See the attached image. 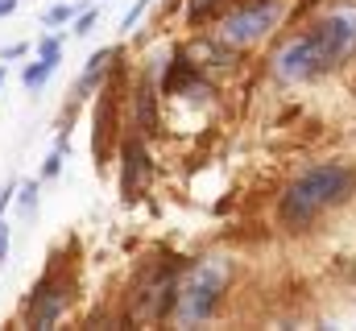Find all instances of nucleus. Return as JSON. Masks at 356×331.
<instances>
[{
	"label": "nucleus",
	"mask_w": 356,
	"mask_h": 331,
	"mask_svg": "<svg viewBox=\"0 0 356 331\" xmlns=\"http://www.w3.org/2000/svg\"><path fill=\"white\" fill-rule=\"evenodd\" d=\"M38 54H42L46 63H54V67H58V58H63V42H58V38H42Z\"/></svg>",
	"instance_id": "obj_12"
},
{
	"label": "nucleus",
	"mask_w": 356,
	"mask_h": 331,
	"mask_svg": "<svg viewBox=\"0 0 356 331\" xmlns=\"http://www.w3.org/2000/svg\"><path fill=\"white\" fill-rule=\"evenodd\" d=\"M348 58H356V8L344 4L336 13H327L311 33L290 38L277 50L273 71L286 83H302V79H319V75L344 67Z\"/></svg>",
	"instance_id": "obj_1"
},
{
	"label": "nucleus",
	"mask_w": 356,
	"mask_h": 331,
	"mask_svg": "<svg viewBox=\"0 0 356 331\" xmlns=\"http://www.w3.org/2000/svg\"><path fill=\"white\" fill-rule=\"evenodd\" d=\"M21 54H25V46H4V50H0V58H8V63L21 58Z\"/></svg>",
	"instance_id": "obj_20"
},
{
	"label": "nucleus",
	"mask_w": 356,
	"mask_h": 331,
	"mask_svg": "<svg viewBox=\"0 0 356 331\" xmlns=\"http://www.w3.org/2000/svg\"><path fill=\"white\" fill-rule=\"evenodd\" d=\"M95 17H99L95 8H88L83 17H75V29H71V33H79V38H83V33H91V25H95Z\"/></svg>",
	"instance_id": "obj_15"
},
{
	"label": "nucleus",
	"mask_w": 356,
	"mask_h": 331,
	"mask_svg": "<svg viewBox=\"0 0 356 331\" xmlns=\"http://www.w3.org/2000/svg\"><path fill=\"white\" fill-rule=\"evenodd\" d=\"M228 282H232V261L228 257H211V261L191 265L182 273V282H178L175 311L170 315H175L178 323H203L216 311V302L228 290Z\"/></svg>",
	"instance_id": "obj_3"
},
{
	"label": "nucleus",
	"mask_w": 356,
	"mask_h": 331,
	"mask_svg": "<svg viewBox=\"0 0 356 331\" xmlns=\"http://www.w3.org/2000/svg\"><path fill=\"white\" fill-rule=\"evenodd\" d=\"M4 257H8V224L0 220V265H4Z\"/></svg>",
	"instance_id": "obj_19"
},
{
	"label": "nucleus",
	"mask_w": 356,
	"mask_h": 331,
	"mask_svg": "<svg viewBox=\"0 0 356 331\" xmlns=\"http://www.w3.org/2000/svg\"><path fill=\"white\" fill-rule=\"evenodd\" d=\"M145 8H149V0H137V4H133V8L124 13V29H133V25H137V17H141Z\"/></svg>",
	"instance_id": "obj_18"
},
{
	"label": "nucleus",
	"mask_w": 356,
	"mask_h": 331,
	"mask_svg": "<svg viewBox=\"0 0 356 331\" xmlns=\"http://www.w3.org/2000/svg\"><path fill=\"white\" fill-rule=\"evenodd\" d=\"M50 75H54V63H46V58H42V63H33V67L25 71V87H29V91H38Z\"/></svg>",
	"instance_id": "obj_11"
},
{
	"label": "nucleus",
	"mask_w": 356,
	"mask_h": 331,
	"mask_svg": "<svg viewBox=\"0 0 356 331\" xmlns=\"http://www.w3.org/2000/svg\"><path fill=\"white\" fill-rule=\"evenodd\" d=\"M108 63H112V50H95V54L88 58V71H83V75H104Z\"/></svg>",
	"instance_id": "obj_13"
},
{
	"label": "nucleus",
	"mask_w": 356,
	"mask_h": 331,
	"mask_svg": "<svg viewBox=\"0 0 356 331\" xmlns=\"http://www.w3.org/2000/svg\"><path fill=\"white\" fill-rule=\"evenodd\" d=\"M13 8H17V0H0V17H8Z\"/></svg>",
	"instance_id": "obj_21"
},
{
	"label": "nucleus",
	"mask_w": 356,
	"mask_h": 331,
	"mask_svg": "<svg viewBox=\"0 0 356 331\" xmlns=\"http://www.w3.org/2000/svg\"><path fill=\"white\" fill-rule=\"evenodd\" d=\"M137 116H141L145 129H158V99H154V87L149 83L137 87Z\"/></svg>",
	"instance_id": "obj_9"
},
{
	"label": "nucleus",
	"mask_w": 356,
	"mask_h": 331,
	"mask_svg": "<svg viewBox=\"0 0 356 331\" xmlns=\"http://www.w3.org/2000/svg\"><path fill=\"white\" fill-rule=\"evenodd\" d=\"M63 307H67V294H63V286H42L38 290V298H33V307H29V328L46 331L58 323V315H63Z\"/></svg>",
	"instance_id": "obj_7"
},
{
	"label": "nucleus",
	"mask_w": 356,
	"mask_h": 331,
	"mask_svg": "<svg viewBox=\"0 0 356 331\" xmlns=\"http://www.w3.org/2000/svg\"><path fill=\"white\" fill-rule=\"evenodd\" d=\"M0 87H4V67H0Z\"/></svg>",
	"instance_id": "obj_22"
},
{
	"label": "nucleus",
	"mask_w": 356,
	"mask_h": 331,
	"mask_svg": "<svg viewBox=\"0 0 356 331\" xmlns=\"http://www.w3.org/2000/svg\"><path fill=\"white\" fill-rule=\"evenodd\" d=\"M124 170H120V199L124 203H133L137 195H141V186L149 182V154H145V145L141 141H124Z\"/></svg>",
	"instance_id": "obj_6"
},
{
	"label": "nucleus",
	"mask_w": 356,
	"mask_h": 331,
	"mask_svg": "<svg viewBox=\"0 0 356 331\" xmlns=\"http://www.w3.org/2000/svg\"><path fill=\"white\" fill-rule=\"evenodd\" d=\"M353 191H356V166H344V162L311 166V170L282 195V216H286L290 224H311L323 207L344 203Z\"/></svg>",
	"instance_id": "obj_2"
},
{
	"label": "nucleus",
	"mask_w": 356,
	"mask_h": 331,
	"mask_svg": "<svg viewBox=\"0 0 356 331\" xmlns=\"http://www.w3.org/2000/svg\"><path fill=\"white\" fill-rule=\"evenodd\" d=\"M282 13H286L282 0H249V4H241V8H232V13L224 17L220 38H224L228 46H249V42L266 38L269 29L282 21Z\"/></svg>",
	"instance_id": "obj_4"
},
{
	"label": "nucleus",
	"mask_w": 356,
	"mask_h": 331,
	"mask_svg": "<svg viewBox=\"0 0 356 331\" xmlns=\"http://www.w3.org/2000/svg\"><path fill=\"white\" fill-rule=\"evenodd\" d=\"M175 294H178V273L175 269H158L141 294H137V307H133V319H145V323H158L175 311Z\"/></svg>",
	"instance_id": "obj_5"
},
{
	"label": "nucleus",
	"mask_w": 356,
	"mask_h": 331,
	"mask_svg": "<svg viewBox=\"0 0 356 331\" xmlns=\"http://www.w3.org/2000/svg\"><path fill=\"white\" fill-rule=\"evenodd\" d=\"M211 4H220V0H191V8H186V17H191V21H203V17L211 13Z\"/></svg>",
	"instance_id": "obj_14"
},
{
	"label": "nucleus",
	"mask_w": 356,
	"mask_h": 331,
	"mask_svg": "<svg viewBox=\"0 0 356 331\" xmlns=\"http://www.w3.org/2000/svg\"><path fill=\"white\" fill-rule=\"evenodd\" d=\"M63 21H71V8H67V4H58V8L46 13V25H63Z\"/></svg>",
	"instance_id": "obj_17"
},
{
	"label": "nucleus",
	"mask_w": 356,
	"mask_h": 331,
	"mask_svg": "<svg viewBox=\"0 0 356 331\" xmlns=\"http://www.w3.org/2000/svg\"><path fill=\"white\" fill-rule=\"evenodd\" d=\"M166 95H178V91H195V67H191V58H182L178 54L175 63H170V71H166Z\"/></svg>",
	"instance_id": "obj_8"
},
{
	"label": "nucleus",
	"mask_w": 356,
	"mask_h": 331,
	"mask_svg": "<svg viewBox=\"0 0 356 331\" xmlns=\"http://www.w3.org/2000/svg\"><path fill=\"white\" fill-rule=\"evenodd\" d=\"M17 211L25 220L38 211V182H17Z\"/></svg>",
	"instance_id": "obj_10"
},
{
	"label": "nucleus",
	"mask_w": 356,
	"mask_h": 331,
	"mask_svg": "<svg viewBox=\"0 0 356 331\" xmlns=\"http://www.w3.org/2000/svg\"><path fill=\"white\" fill-rule=\"evenodd\" d=\"M58 170H63V154H50V158L42 162V178H54Z\"/></svg>",
	"instance_id": "obj_16"
}]
</instances>
